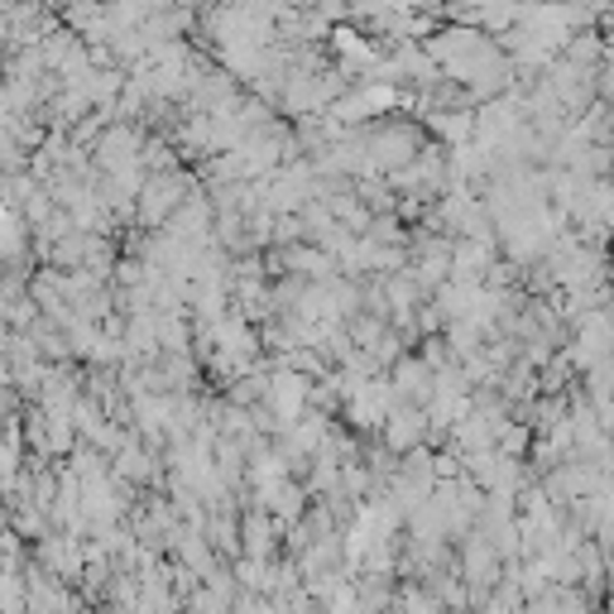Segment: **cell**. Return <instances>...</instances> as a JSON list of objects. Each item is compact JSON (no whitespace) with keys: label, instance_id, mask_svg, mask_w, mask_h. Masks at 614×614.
<instances>
[{"label":"cell","instance_id":"1","mask_svg":"<svg viewBox=\"0 0 614 614\" xmlns=\"http://www.w3.org/2000/svg\"><path fill=\"white\" fill-rule=\"evenodd\" d=\"M418 432H422V422L413 418V413H404V418H394V428H390V447H408Z\"/></svg>","mask_w":614,"mask_h":614}]
</instances>
